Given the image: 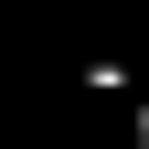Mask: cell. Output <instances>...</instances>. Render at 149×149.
Returning a JSON list of instances; mask_svg holds the SVG:
<instances>
[{
    "mask_svg": "<svg viewBox=\"0 0 149 149\" xmlns=\"http://www.w3.org/2000/svg\"><path fill=\"white\" fill-rule=\"evenodd\" d=\"M128 139H139V149H149V107H139V117H128Z\"/></svg>",
    "mask_w": 149,
    "mask_h": 149,
    "instance_id": "cell-1",
    "label": "cell"
}]
</instances>
